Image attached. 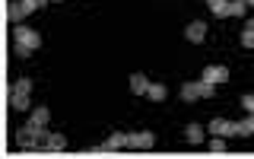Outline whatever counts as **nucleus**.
Segmentation results:
<instances>
[{"instance_id":"obj_1","label":"nucleus","mask_w":254,"mask_h":159,"mask_svg":"<svg viewBox=\"0 0 254 159\" xmlns=\"http://www.w3.org/2000/svg\"><path fill=\"white\" fill-rule=\"evenodd\" d=\"M13 42H16V54H19V58H29V54L42 45V35H38L35 29H29V26L19 22V26L13 29Z\"/></svg>"},{"instance_id":"obj_2","label":"nucleus","mask_w":254,"mask_h":159,"mask_svg":"<svg viewBox=\"0 0 254 159\" xmlns=\"http://www.w3.org/2000/svg\"><path fill=\"white\" fill-rule=\"evenodd\" d=\"M206 131L213 137H238V121H229V118H213Z\"/></svg>"},{"instance_id":"obj_3","label":"nucleus","mask_w":254,"mask_h":159,"mask_svg":"<svg viewBox=\"0 0 254 159\" xmlns=\"http://www.w3.org/2000/svg\"><path fill=\"white\" fill-rule=\"evenodd\" d=\"M200 80H206V83H226L229 80V67H222V64H210V67H203V74H200Z\"/></svg>"},{"instance_id":"obj_4","label":"nucleus","mask_w":254,"mask_h":159,"mask_svg":"<svg viewBox=\"0 0 254 159\" xmlns=\"http://www.w3.org/2000/svg\"><path fill=\"white\" fill-rule=\"evenodd\" d=\"M185 38H188V42H194V45H203V38H206V22H203V19H194V22H188V29H185Z\"/></svg>"},{"instance_id":"obj_5","label":"nucleus","mask_w":254,"mask_h":159,"mask_svg":"<svg viewBox=\"0 0 254 159\" xmlns=\"http://www.w3.org/2000/svg\"><path fill=\"white\" fill-rule=\"evenodd\" d=\"M156 143V137L149 131H143V134H130V147H137V150H149Z\"/></svg>"},{"instance_id":"obj_6","label":"nucleus","mask_w":254,"mask_h":159,"mask_svg":"<svg viewBox=\"0 0 254 159\" xmlns=\"http://www.w3.org/2000/svg\"><path fill=\"white\" fill-rule=\"evenodd\" d=\"M181 99L185 102H200V86H197V80H190V83L181 86Z\"/></svg>"},{"instance_id":"obj_7","label":"nucleus","mask_w":254,"mask_h":159,"mask_svg":"<svg viewBox=\"0 0 254 159\" xmlns=\"http://www.w3.org/2000/svg\"><path fill=\"white\" fill-rule=\"evenodd\" d=\"M206 150H210L213 156H222L229 150V137H213L210 134V143H206Z\"/></svg>"},{"instance_id":"obj_8","label":"nucleus","mask_w":254,"mask_h":159,"mask_svg":"<svg viewBox=\"0 0 254 159\" xmlns=\"http://www.w3.org/2000/svg\"><path fill=\"white\" fill-rule=\"evenodd\" d=\"M146 89H149V80L143 77V74H133L130 77V92L133 95H146Z\"/></svg>"},{"instance_id":"obj_9","label":"nucleus","mask_w":254,"mask_h":159,"mask_svg":"<svg viewBox=\"0 0 254 159\" xmlns=\"http://www.w3.org/2000/svg\"><path fill=\"white\" fill-rule=\"evenodd\" d=\"M185 137H188V143H203V140H206V127H200V124H188Z\"/></svg>"},{"instance_id":"obj_10","label":"nucleus","mask_w":254,"mask_h":159,"mask_svg":"<svg viewBox=\"0 0 254 159\" xmlns=\"http://www.w3.org/2000/svg\"><path fill=\"white\" fill-rule=\"evenodd\" d=\"M10 105H13L16 111H32V102H29L26 92H13V95H10Z\"/></svg>"},{"instance_id":"obj_11","label":"nucleus","mask_w":254,"mask_h":159,"mask_svg":"<svg viewBox=\"0 0 254 159\" xmlns=\"http://www.w3.org/2000/svg\"><path fill=\"white\" fill-rule=\"evenodd\" d=\"M146 95H149V102H162L165 95H169V89H165L162 83H149V89H146Z\"/></svg>"},{"instance_id":"obj_12","label":"nucleus","mask_w":254,"mask_h":159,"mask_svg":"<svg viewBox=\"0 0 254 159\" xmlns=\"http://www.w3.org/2000/svg\"><path fill=\"white\" fill-rule=\"evenodd\" d=\"M108 143H111L115 150H124V147H130V134H121V131H115V134L108 137Z\"/></svg>"},{"instance_id":"obj_13","label":"nucleus","mask_w":254,"mask_h":159,"mask_svg":"<svg viewBox=\"0 0 254 159\" xmlns=\"http://www.w3.org/2000/svg\"><path fill=\"white\" fill-rule=\"evenodd\" d=\"M32 121H35V124H42V127H48V121H51V111H48L45 105L32 108Z\"/></svg>"},{"instance_id":"obj_14","label":"nucleus","mask_w":254,"mask_h":159,"mask_svg":"<svg viewBox=\"0 0 254 159\" xmlns=\"http://www.w3.org/2000/svg\"><path fill=\"white\" fill-rule=\"evenodd\" d=\"M254 134V111H248L245 121H238V137H251Z\"/></svg>"},{"instance_id":"obj_15","label":"nucleus","mask_w":254,"mask_h":159,"mask_svg":"<svg viewBox=\"0 0 254 159\" xmlns=\"http://www.w3.org/2000/svg\"><path fill=\"white\" fill-rule=\"evenodd\" d=\"M48 150H54V153L67 150V137H64V134H51V137H48Z\"/></svg>"},{"instance_id":"obj_16","label":"nucleus","mask_w":254,"mask_h":159,"mask_svg":"<svg viewBox=\"0 0 254 159\" xmlns=\"http://www.w3.org/2000/svg\"><path fill=\"white\" fill-rule=\"evenodd\" d=\"M197 86H200V99H213V95H216V83H206V80H197Z\"/></svg>"},{"instance_id":"obj_17","label":"nucleus","mask_w":254,"mask_h":159,"mask_svg":"<svg viewBox=\"0 0 254 159\" xmlns=\"http://www.w3.org/2000/svg\"><path fill=\"white\" fill-rule=\"evenodd\" d=\"M22 16H26V10H22V3H19V0H13V3H10V19L16 22V26H19V22H22Z\"/></svg>"},{"instance_id":"obj_18","label":"nucleus","mask_w":254,"mask_h":159,"mask_svg":"<svg viewBox=\"0 0 254 159\" xmlns=\"http://www.w3.org/2000/svg\"><path fill=\"white\" fill-rule=\"evenodd\" d=\"M245 10H248L245 0H229V16H245Z\"/></svg>"},{"instance_id":"obj_19","label":"nucleus","mask_w":254,"mask_h":159,"mask_svg":"<svg viewBox=\"0 0 254 159\" xmlns=\"http://www.w3.org/2000/svg\"><path fill=\"white\" fill-rule=\"evenodd\" d=\"M13 92H32V80L29 77H22V80H16V83H13Z\"/></svg>"},{"instance_id":"obj_20","label":"nucleus","mask_w":254,"mask_h":159,"mask_svg":"<svg viewBox=\"0 0 254 159\" xmlns=\"http://www.w3.org/2000/svg\"><path fill=\"white\" fill-rule=\"evenodd\" d=\"M242 45H245V48H254V29H251V26L242 29Z\"/></svg>"},{"instance_id":"obj_21","label":"nucleus","mask_w":254,"mask_h":159,"mask_svg":"<svg viewBox=\"0 0 254 159\" xmlns=\"http://www.w3.org/2000/svg\"><path fill=\"white\" fill-rule=\"evenodd\" d=\"M213 16H229V0H219V3H213L210 6Z\"/></svg>"},{"instance_id":"obj_22","label":"nucleus","mask_w":254,"mask_h":159,"mask_svg":"<svg viewBox=\"0 0 254 159\" xmlns=\"http://www.w3.org/2000/svg\"><path fill=\"white\" fill-rule=\"evenodd\" d=\"M89 153H95V156H105V153H115V147H111V143H102V147H92Z\"/></svg>"},{"instance_id":"obj_23","label":"nucleus","mask_w":254,"mask_h":159,"mask_svg":"<svg viewBox=\"0 0 254 159\" xmlns=\"http://www.w3.org/2000/svg\"><path fill=\"white\" fill-rule=\"evenodd\" d=\"M242 108H245V111H254V92L242 95Z\"/></svg>"},{"instance_id":"obj_24","label":"nucleus","mask_w":254,"mask_h":159,"mask_svg":"<svg viewBox=\"0 0 254 159\" xmlns=\"http://www.w3.org/2000/svg\"><path fill=\"white\" fill-rule=\"evenodd\" d=\"M206 3H210V6H213V3H219V0H206Z\"/></svg>"}]
</instances>
